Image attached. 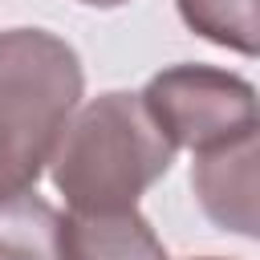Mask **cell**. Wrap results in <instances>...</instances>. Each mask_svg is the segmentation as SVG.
I'll return each instance as SVG.
<instances>
[{
  "instance_id": "6da1fadb",
  "label": "cell",
  "mask_w": 260,
  "mask_h": 260,
  "mask_svg": "<svg viewBox=\"0 0 260 260\" xmlns=\"http://www.w3.org/2000/svg\"><path fill=\"white\" fill-rule=\"evenodd\" d=\"M175 162V146L150 122L138 93L110 89L89 98L65 122L49 171L69 211H122L138 207Z\"/></svg>"
},
{
  "instance_id": "7a4b0ae2",
  "label": "cell",
  "mask_w": 260,
  "mask_h": 260,
  "mask_svg": "<svg viewBox=\"0 0 260 260\" xmlns=\"http://www.w3.org/2000/svg\"><path fill=\"white\" fill-rule=\"evenodd\" d=\"M81 89V57L69 41L49 28L0 32V203L37 187Z\"/></svg>"
},
{
  "instance_id": "3957f363",
  "label": "cell",
  "mask_w": 260,
  "mask_h": 260,
  "mask_svg": "<svg viewBox=\"0 0 260 260\" xmlns=\"http://www.w3.org/2000/svg\"><path fill=\"white\" fill-rule=\"evenodd\" d=\"M138 98L175 150L187 146L203 154L260 130L252 81L215 65H167L146 81Z\"/></svg>"
},
{
  "instance_id": "277c9868",
  "label": "cell",
  "mask_w": 260,
  "mask_h": 260,
  "mask_svg": "<svg viewBox=\"0 0 260 260\" xmlns=\"http://www.w3.org/2000/svg\"><path fill=\"white\" fill-rule=\"evenodd\" d=\"M191 187L211 223L256 240V134L195 154Z\"/></svg>"
},
{
  "instance_id": "5b68a950",
  "label": "cell",
  "mask_w": 260,
  "mask_h": 260,
  "mask_svg": "<svg viewBox=\"0 0 260 260\" xmlns=\"http://www.w3.org/2000/svg\"><path fill=\"white\" fill-rule=\"evenodd\" d=\"M61 260H171L138 207L61 215Z\"/></svg>"
},
{
  "instance_id": "8992f818",
  "label": "cell",
  "mask_w": 260,
  "mask_h": 260,
  "mask_svg": "<svg viewBox=\"0 0 260 260\" xmlns=\"http://www.w3.org/2000/svg\"><path fill=\"white\" fill-rule=\"evenodd\" d=\"M0 260H61V211L37 187L0 203Z\"/></svg>"
},
{
  "instance_id": "52a82bcc",
  "label": "cell",
  "mask_w": 260,
  "mask_h": 260,
  "mask_svg": "<svg viewBox=\"0 0 260 260\" xmlns=\"http://www.w3.org/2000/svg\"><path fill=\"white\" fill-rule=\"evenodd\" d=\"M175 4H179L183 24L191 32H199L203 41L256 57V49H260L256 0H175Z\"/></svg>"
},
{
  "instance_id": "ba28073f",
  "label": "cell",
  "mask_w": 260,
  "mask_h": 260,
  "mask_svg": "<svg viewBox=\"0 0 260 260\" xmlns=\"http://www.w3.org/2000/svg\"><path fill=\"white\" fill-rule=\"evenodd\" d=\"M77 4H89V8H122L130 0H77Z\"/></svg>"
},
{
  "instance_id": "9c48e42d",
  "label": "cell",
  "mask_w": 260,
  "mask_h": 260,
  "mask_svg": "<svg viewBox=\"0 0 260 260\" xmlns=\"http://www.w3.org/2000/svg\"><path fill=\"white\" fill-rule=\"evenodd\" d=\"M191 260H223V256H191Z\"/></svg>"
}]
</instances>
